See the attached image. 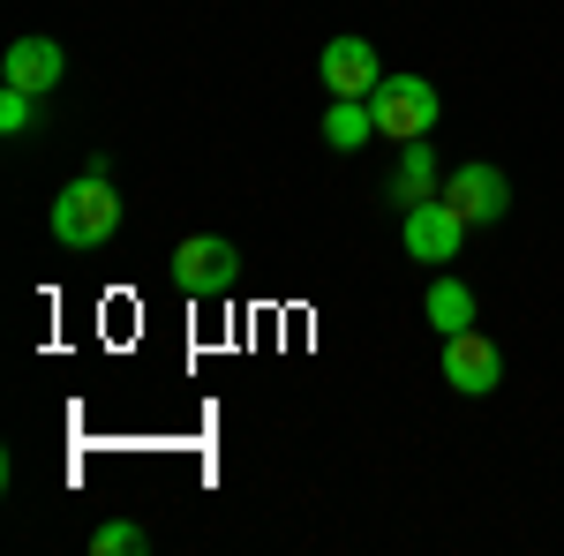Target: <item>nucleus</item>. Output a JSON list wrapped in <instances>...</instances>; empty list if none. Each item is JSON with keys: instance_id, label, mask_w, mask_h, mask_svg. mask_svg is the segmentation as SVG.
Returning a JSON list of instances; mask_svg holds the SVG:
<instances>
[{"instance_id": "1", "label": "nucleus", "mask_w": 564, "mask_h": 556, "mask_svg": "<svg viewBox=\"0 0 564 556\" xmlns=\"http://www.w3.org/2000/svg\"><path fill=\"white\" fill-rule=\"evenodd\" d=\"M45 226H53V241L61 249H106L113 233H121V196H113V173H76L61 196H53V211H45Z\"/></svg>"}, {"instance_id": "2", "label": "nucleus", "mask_w": 564, "mask_h": 556, "mask_svg": "<svg viewBox=\"0 0 564 556\" xmlns=\"http://www.w3.org/2000/svg\"><path fill=\"white\" fill-rule=\"evenodd\" d=\"M369 113H377L384 143H422L444 106H436V84H422V76H384V84L369 90Z\"/></svg>"}, {"instance_id": "3", "label": "nucleus", "mask_w": 564, "mask_h": 556, "mask_svg": "<svg viewBox=\"0 0 564 556\" xmlns=\"http://www.w3.org/2000/svg\"><path fill=\"white\" fill-rule=\"evenodd\" d=\"M234 279H241V249H234L226 233H188L174 249V286L181 294L212 301V294H226Z\"/></svg>"}, {"instance_id": "4", "label": "nucleus", "mask_w": 564, "mask_h": 556, "mask_svg": "<svg viewBox=\"0 0 564 556\" xmlns=\"http://www.w3.org/2000/svg\"><path fill=\"white\" fill-rule=\"evenodd\" d=\"M436 196H444V204H459V218H467V226H497V218L512 211V181H505L497 166H481V159L452 166Z\"/></svg>"}, {"instance_id": "5", "label": "nucleus", "mask_w": 564, "mask_h": 556, "mask_svg": "<svg viewBox=\"0 0 564 556\" xmlns=\"http://www.w3.org/2000/svg\"><path fill=\"white\" fill-rule=\"evenodd\" d=\"M459 249H467V218H459V204H444V196L406 204V257L414 263H459Z\"/></svg>"}, {"instance_id": "6", "label": "nucleus", "mask_w": 564, "mask_h": 556, "mask_svg": "<svg viewBox=\"0 0 564 556\" xmlns=\"http://www.w3.org/2000/svg\"><path fill=\"white\" fill-rule=\"evenodd\" d=\"M444 384L467 391V399H489V391L505 384V353L481 339V331H459V339H444Z\"/></svg>"}, {"instance_id": "7", "label": "nucleus", "mask_w": 564, "mask_h": 556, "mask_svg": "<svg viewBox=\"0 0 564 556\" xmlns=\"http://www.w3.org/2000/svg\"><path fill=\"white\" fill-rule=\"evenodd\" d=\"M316 76L332 84V98H369V90L384 84V61H377L369 39H332L324 61H316Z\"/></svg>"}, {"instance_id": "8", "label": "nucleus", "mask_w": 564, "mask_h": 556, "mask_svg": "<svg viewBox=\"0 0 564 556\" xmlns=\"http://www.w3.org/2000/svg\"><path fill=\"white\" fill-rule=\"evenodd\" d=\"M61 68H68V61H61V45L53 39H15L8 45V61H0V84H15V90H53L61 84Z\"/></svg>"}, {"instance_id": "9", "label": "nucleus", "mask_w": 564, "mask_h": 556, "mask_svg": "<svg viewBox=\"0 0 564 556\" xmlns=\"http://www.w3.org/2000/svg\"><path fill=\"white\" fill-rule=\"evenodd\" d=\"M422 316H430V324L444 331V339H459V331H475V286L444 271V279H436L430 294H422Z\"/></svg>"}, {"instance_id": "10", "label": "nucleus", "mask_w": 564, "mask_h": 556, "mask_svg": "<svg viewBox=\"0 0 564 556\" xmlns=\"http://www.w3.org/2000/svg\"><path fill=\"white\" fill-rule=\"evenodd\" d=\"M436 188V159H430V143H399V166H391V196L399 204H430Z\"/></svg>"}, {"instance_id": "11", "label": "nucleus", "mask_w": 564, "mask_h": 556, "mask_svg": "<svg viewBox=\"0 0 564 556\" xmlns=\"http://www.w3.org/2000/svg\"><path fill=\"white\" fill-rule=\"evenodd\" d=\"M369 135H377L369 98H332V113H324V143H332V151H361Z\"/></svg>"}, {"instance_id": "12", "label": "nucleus", "mask_w": 564, "mask_h": 556, "mask_svg": "<svg viewBox=\"0 0 564 556\" xmlns=\"http://www.w3.org/2000/svg\"><path fill=\"white\" fill-rule=\"evenodd\" d=\"M90 549H98V556H143V549H151V534L129 526V519H106V526L90 534Z\"/></svg>"}, {"instance_id": "13", "label": "nucleus", "mask_w": 564, "mask_h": 556, "mask_svg": "<svg viewBox=\"0 0 564 556\" xmlns=\"http://www.w3.org/2000/svg\"><path fill=\"white\" fill-rule=\"evenodd\" d=\"M39 121V90H15V84H0V135H23Z\"/></svg>"}]
</instances>
